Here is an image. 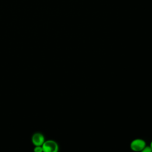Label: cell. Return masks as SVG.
<instances>
[{"label":"cell","mask_w":152,"mask_h":152,"mask_svg":"<svg viewBox=\"0 0 152 152\" xmlns=\"http://www.w3.org/2000/svg\"><path fill=\"white\" fill-rule=\"evenodd\" d=\"M140 152H152V149L149 146H146Z\"/></svg>","instance_id":"cell-5"},{"label":"cell","mask_w":152,"mask_h":152,"mask_svg":"<svg viewBox=\"0 0 152 152\" xmlns=\"http://www.w3.org/2000/svg\"><path fill=\"white\" fill-rule=\"evenodd\" d=\"M43 152H58L59 146L53 140L45 141L42 145Z\"/></svg>","instance_id":"cell-2"},{"label":"cell","mask_w":152,"mask_h":152,"mask_svg":"<svg viewBox=\"0 0 152 152\" xmlns=\"http://www.w3.org/2000/svg\"><path fill=\"white\" fill-rule=\"evenodd\" d=\"M146 147L145 141L141 138H135L130 143L131 150L135 152H140Z\"/></svg>","instance_id":"cell-1"},{"label":"cell","mask_w":152,"mask_h":152,"mask_svg":"<svg viewBox=\"0 0 152 152\" xmlns=\"http://www.w3.org/2000/svg\"><path fill=\"white\" fill-rule=\"evenodd\" d=\"M151 149H152V141H151V142H150V146H149Z\"/></svg>","instance_id":"cell-6"},{"label":"cell","mask_w":152,"mask_h":152,"mask_svg":"<svg viewBox=\"0 0 152 152\" xmlns=\"http://www.w3.org/2000/svg\"><path fill=\"white\" fill-rule=\"evenodd\" d=\"M31 141L35 146H42L45 140L43 134L39 132H36L31 137Z\"/></svg>","instance_id":"cell-3"},{"label":"cell","mask_w":152,"mask_h":152,"mask_svg":"<svg viewBox=\"0 0 152 152\" xmlns=\"http://www.w3.org/2000/svg\"><path fill=\"white\" fill-rule=\"evenodd\" d=\"M34 152H43L42 146H36L34 148Z\"/></svg>","instance_id":"cell-4"}]
</instances>
